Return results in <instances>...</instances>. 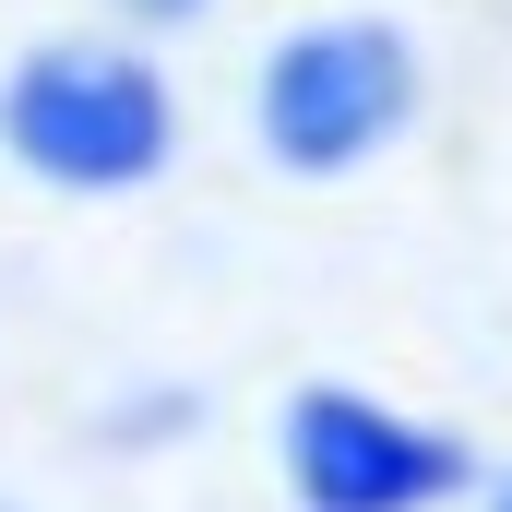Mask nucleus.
Here are the masks:
<instances>
[{
  "label": "nucleus",
  "mask_w": 512,
  "mask_h": 512,
  "mask_svg": "<svg viewBox=\"0 0 512 512\" xmlns=\"http://www.w3.org/2000/svg\"><path fill=\"white\" fill-rule=\"evenodd\" d=\"M0 155L48 191H84V203H120L143 179H167L179 155V96L167 72L120 48V36H48L0 72Z\"/></svg>",
  "instance_id": "f257e3e1"
},
{
  "label": "nucleus",
  "mask_w": 512,
  "mask_h": 512,
  "mask_svg": "<svg viewBox=\"0 0 512 512\" xmlns=\"http://www.w3.org/2000/svg\"><path fill=\"white\" fill-rule=\"evenodd\" d=\"M417 96H429V60L393 12H322L262 48L251 131L286 179H358L370 155H393L417 131Z\"/></svg>",
  "instance_id": "f03ea898"
},
{
  "label": "nucleus",
  "mask_w": 512,
  "mask_h": 512,
  "mask_svg": "<svg viewBox=\"0 0 512 512\" xmlns=\"http://www.w3.org/2000/svg\"><path fill=\"white\" fill-rule=\"evenodd\" d=\"M274 465H286V501L298 512H453L477 489V453L358 382H298L274 417Z\"/></svg>",
  "instance_id": "7ed1b4c3"
},
{
  "label": "nucleus",
  "mask_w": 512,
  "mask_h": 512,
  "mask_svg": "<svg viewBox=\"0 0 512 512\" xmlns=\"http://www.w3.org/2000/svg\"><path fill=\"white\" fill-rule=\"evenodd\" d=\"M131 24H191V12H203V0H120Z\"/></svg>",
  "instance_id": "20e7f679"
},
{
  "label": "nucleus",
  "mask_w": 512,
  "mask_h": 512,
  "mask_svg": "<svg viewBox=\"0 0 512 512\" xmlns=\"http://www.w3.org/2000/svg\"><path fill=\"white\" fill-rule=\"evenodd\" d=\"M489 512H512V477H501V489H489Z\"/></svg>",
  "instance_id": "39448f33"
}]
</instances>
